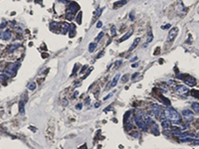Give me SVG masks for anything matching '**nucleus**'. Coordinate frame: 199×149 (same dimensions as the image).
Returning a JSON list of instances; mask_svg holds the SVG:
<instances>
[{
    "instance_id": "26",
    "label": "nucleus",
    "mask_w": 199,
    "mask_h": 149,
    "mask_svg": "<svg viewBox=\"0 0 199 149\" xmlns=\"http://www.w3.org/2000/svg\"><path fill=\"white\" fill-rule=\"evenodd\" d=\"M19 108H20V111H21V113H24L25 110H24V103H23V101H21V103H19Z\"/></svg>"
},
{
    "instance_id": "48",
    "label": "nucleus",
    "mask_w": 199,
    "mask_h": 149,
    "mask_svg": "<svg viewBox=\"0 0 199 149\" xmlns=\"http://www.w3.org/2000/svg\"><path fill=\"white\" fill-rule=\"evenodd\" d=\"M132 68H136V64H134V65H132Z\"/></svg>"
},
{
    "instance_id": "37",
    "label": "nucleus",
    "mask_w": 199,
    "mask_h": 149,
    "mask_svg": "<svg viewBox=\"0 0 199 149\" xmlns=\"http://www.w3.org/2000/svg\"><path fill=\"white\" fill-rule=\"evenodd\" d=\"M102 10H103V9H98V12H97V17H99L100 15L102 14Z\"/></svg>"
},
{
    "instance_id": "8",
    "label": "nucleus",
    "mask_w": 199,
    "mask_h": 149,
    "mask_svg": "<svg viewBox=\"0 0 199 149\" xmlns=\"http://www.w3.org/2000/svg\"><path fill=\"white\" fill-rule=\"evenodd\" d=\"M175 90L179 94H185L188 92V89L185 86H178L175 87Z\"/></svg>"
},
{
    "instance_id": "18",
    "label": "nucleus",
    "mask_w": 199,
    "mask_h": 149,
    "mask_svg": "<svg viewBox=\"0 0 199 149\" xmlns=\"http://www.w3.org/2000/svg\"><path fill=\"white\" fill-rule=\"evenodd\" d=\"M59 23H57V22H52L51 24H50V28H51V30H53V31H56L58 28H59Z\"/></svg>"
},
{
    "instance_id": "29",
    "label": "nucleus",
    "mask_w": 199,
    "mask_h": 149,
    "mask_svg": "<svg viewBox=\"0 0 199 149\" xmlns=\"http://www.w3.org/2000/svg\"><path fill=\"white\" fill-rule=\"evenodd\" d=\"M6 79H7V78H6V76H4V74H0V82H1V83H4L6 80Z\"/></svg>"
},
{
    "instance_id": "9",
    "label": "nucleus",
    "mask_w": 199,
    "mask_h": 149,
    "mask_svg": "<svg viewBox=\"0 0 199 149\" xmlns=\"http://www.w3.org/2000/svg\"><path fill=\"white\" fill-rule=\"evenodd\" d=\"M151 109H152V112H153L154 115L159 116V114H160V112H161V107L158 104H153L151 106Z\"/></svg>"
},
{
    "instance_id": "15",
    "label": "nucleus",
    "mask_w": 199,
    "mask_h": 149,
    "mask_svg": "<svg viewBox=\"0 0 199 149\" xmlns=\"http://www.w3.org/2000/svg\"><path fill=\"white\" fill-rule=\"evenodd\" d=\"M2 38L4 40H9L11 38V32L9 30H6L3 32V35H2Z\"/></svg>"
},
{
    "instance_id": "24",
    "label": "nucleus",
    "mask_w": 199,
    "mask_h": 149,
    "mask_svg": "<svg viewBox=\"0 0 199 149\" xmlns=\"http://www.w3.org/2000/svg\"><path fill=\"white\" fill-rule=\"evenodd\" d=\"M19 46H20L19 44H17V45H13V46H11V47H10V48H9V50H8V52H9V53H11V52H13V51H14V50H16V49L18 48V47H19Z\"/></svg>"
},
{
    "instance_id": "42",
    "label": "nucleus",
    "mask_w": 199,
    "mask_h": 149,
    "mask_svg": "<svg viewBox=\"0 0 199 149\" xmlns=\"http://www.w3.org/2000/svg\"><path fill=\"white\" fill-rule=\"evenodd\" d=\"M99 105H101V103H97L95 104V107H99Z\"/></svg>"
},
{
    "instance_id": "10",
    "label": "nucleus",
    "mask_w": 199,
    "mask_h": 149,
    "mask_svg": "<svg viewBox=\"0 0 199 149\" xmlns=\"http://www.w3.org/2000/svg\"><path fill=\"white\" fill-rule=\"evenodd\" d=\"M161 126L164 130H168L170 129V127H171V124H170V121L168 119H162L161 121Z\"/></svg>"
},
{
    "instance_id": "7",
    "label": "nucleus",
    "mask_w": 199,
    "mask_h": 149,
    "mask_svg": "<svg viewBox=\"0 0 199 149\" xmlns=\"http://www.w3.org/2000/svg\"><path fill=\"white\" fill-rule=\"evenodd\" d=\"M79 9V6H78V4H76L75 2H71L70 4H69V11H68V13H71V14H76V10H78Z\"/></svg>"
},
{
    "instance_id": "36",
    "label": "nucleus",
    "mask_w": 199,
    "mask_h": 149,
    "mask_svg": "<svg viewBox=\"0 0 199 149\" xmlns=\"http://www.w3.org/2000/svg\"><path fill=\"white\" fill-rule=\"evenodd\" d=\"M102 26H103V23L101 21H98V23H97V28H101Z\"/></svg>"
},
{
    "instance_id": "28",
    "label": "nucleus",
    "mask_w": 199,
    "mask_h": 149,
    "mask_svg": "<svg viewBox=\"0 0 199 149\" xmlns=\"http://www.w3.org/2000/svg\"><path fill=\"white\" fill-rule=\"evenodd\" d=\"M129 112H130V111H128L127 113H125L124 117H123V122H124V123H127V120H128V118L129 117Z\"/></svg>"
},
{
    "instance_id": "19",
    "label": "nucleus",
    "mask_w": 199,
    "mask_h": 149,
    "mask_svg": "<svg viewBox=\"0 0 199 149\" xmlns=\"http://www.w3.org/2000/svg\"><path fill=\"white\" fill-rule=\"evenodd\" d=\"M192 109L195 113H198L199 112V103H192Z\"/></svg>"
},
{
    "instance_id": "25",
    "label": "nucleus",
    "mask_w": 199,
    "mask_h": 149,
    "mask_svg": "<svg viewBox=\"0 0 199 149\" xmlns=\"http://www.w3.org/2000/svg\"><path fill=\"white\" fill-rule=\"evenodd\" d=\"M28 89H29L30 91L35 90V89H36V83H31V84L28 86Z\"/></svg>"
},
{
    "instance_id": "39",
    "label": "nucleus",
    "mask_w": 199,
    "mask_h": 149,
    "mask_svg": "<svg viewBox=\"0 0 199 149\" xmlns=\"http://www.w3.org/2000/svg\"><path fill=\"white\" fill-rule=\"evenodd\" d=\"M129 17H130V19H131V20H134V18H135V13H134V12H132V13H130Z\"/></svg>"
},
{
    "instance_id": "4",
    "label": "nucleus",
    "mask_w": 199,
    "mask_h": 149,
    "mask_svg": "<svg viewBox=\"0 0 199 149\" xmlns=\"http://www.w3.org/2000/svg\"><path fill=\"white\" fill-rule=\"evenodd\" d=\"M18 70V65L16 64H11L7 67V69H6V73L9 74H14Z\"/></svg>"
},
{
    "instance_id": "33",
    "label": "nucleus",
    "mask_w": 199,
    "mask_h": 149,
    "mask_svg": "<svg viewBox=\"0 0 199 149\" xmlns=\"http://www.w3.org/2000/svg\"><path fill=\"white\" fill-rule=\"evenodd\" d=\"M81 16H82V12H80V13H79V15H78V17H77V19H78V23H79V24L81 23Z\"/></svg>"
},
{
    "instance_id": "46",
    "label": "nucleus",
    "mask_w": 199,
    "mask_h": 149,
    "mask_svg": "<svg viewBox=\"0 0 199 149\" xmlns=\"http://www.w3.org/2000/svg\"><path fill=\"white\" fill-rule=\"evenodd\" d=\"M83 146H84V147H82V148H80V149H87V147H86V146H87V145H86V144H85V145H83Z\"/></svg>"
},
{
    "instance_id": "2",
    "label": "nucleus",
    "mask_w": 199,
    "mask_h": 149,
    "mask_svg": "<svg viewBox=\"0 0 199 149\" xmlns=\"http://www.w3.org/2000/svg\"><path fill=\"white\" fill-rule=\"evenodd\" d=\"M135 121L136 122L137 126L140 128V129H142V130H144V131H146V130H147L148 125L143 121L141 115H139V113H136L135 115Z\"/></svg>"
},
{
    "instance_id": "31",
    "label": "nucleus",
    "mask_w": 199,
    "mask_h": 149,
    "mask_svg": "<svg viewBox=\"0 0 199 149\" xmlns=\"http://www.w3.org/2000/svg\"><path fill=\"white\" fill-rule=\"evenodd\" d=\"M121 65H122V61H121V60H118V61H117V62L115 63V68H118Z\"/></svg>"
},
{
    "instance_id": "41",
    "label": "nucleus",
    "mask_w": 199,
    "mask_h": 149,
    "mask_svg": "<svg viewBox=\"0 0 199 149\" xmlns=\"http://www.w3.org/2000/svg\"><path fill=\"white\" fill-rule=\"evenodd\" d=\"M81 108H82V103H79L77 105V109H81Z\"/></svg>"
},
{
    "instance_id": "1",
    "label": "nucleus",
    "mask_w": 199,
    "mask_h": 149,
    "mask_svg": "<svg viewBox=\"0 0 199 149\" xmlns=\"http://www.w3.org/2000/svg\"><path fill=\"white\" fill-rule=\"evenodd\" d=\"M163 113H164V116L166 119H168L169 121H172L173 123H179L180 122V114H179L174 108L172 107H166L165 109L163 110Z\"/></svg>"
},
{
    "instance_id": "13",
    "label": "nucleus",
    "mask_w": 199,
    "mask_h": 149,
    "mask_svg": "<svg viewBox=\"0 0 199 149\" xmlns=\"http://www.w3.org/2000/svg\"><path fill=\"white\" fill-rule=\"evenodd\" d=\"M69 27L70 26L67 23H62L61 24V27H60V28H61V33L62 34H66V33L69 31Z\"/></svg>"
},
{
    "instance_id": "11",
    "label": "nucleus",
    "mask_w": 199,
    "mask_h": 149,
    "mask_svg": "<svg viewBox=\"0 0 199 149\" xmlns=\"http://www.w3.org/2000/svg\"><path fill=\"white\" fill-rule=\"evenodd\" d=\"M118 79H119V74H116V77H115L114 79H112V80L111 82L110 86H108V87H107V89H105V90L108 91V89H110V87H112V86H115L117 84V80H118Z\"/></svg>"
},
{
    "instance_id": "27",
    "label": "nucleus",
    "mask_w": 199,
    "mask_h": 149,
    "mask_svg": "<svg viewBox=\"0 0 199 149\" xmlns=\"http://www.w3.org/2000/svg\"><path fill=\"white\" fill-rule=\"evenodd\" d=\"M152 39H153V36H152V33H151V32H149V33H148V38L146 39V43L148 44Z\"/></svg>"
},
{
    "instance_id": "35",
    "label": "nucleus",
    "mask_w": 199,
    "mask_h": 149,
    "mask_svg": "<svg viewBox=\"0 0 199 149\" xmlns=\"http://www.w3.org/2000/svg\"><path fill=\"white\" fill-rule=\"evenodd\" d=\"M170 27V25L169 24H167V25H164V26H161V29L162 30H165V29H168Z\"/></svg>"
},
{
    "instance_id": "6",
    "label": "nucleus",
    "mask_w": 199,
    "mask_h": 149,
    "mask_svg": "<svg viewBox=\"0 0 199 149\" xmlns=\"http://www.w3.org/2000/svg\"><path fill=\"white\" fill-rule=\"evenodd\" d=\"M182 115L187 121H191L192 119H193V113H192L189 109H184L182 111Z\"/></svg>"
},
{
    "instance_id": "21",
    "label": "nucleus",
    "mask_w": 199,
    "mask_h": 149,
    "mask_svg": "<svg viewBox=\"0 0 199 149\" xmlns=\"http://www.w3.org/2000/svg\"><path fill=\"white\" fill-rule=\"evenodd\" d=\"M159 97H160V99H161V101L163 103V104H165V105H169V104H170L169 99H167L166 97H162V96H159Z\"/></svg>"
},
{
    "instance_id": "45",
    "label": "nucleus",
    "mask_w": 199,
    "mask_h": 149,
    "mask_svg": "<svg viewBox=\"0 0 199 149\" xmlns=\"http://www.w3.org/2000/svg\"><path fill=\"white\" fill-rule=\"evenodd\" d=\"M110 97H111V94H109V96H107V97H105V99H108V98H109Z\"/></svg>"
},
{
    "instance_id": "43",
    "label": "nucleus",
    "mask_w": 199,
    "mask_h": 149,
    "mask_svg": "<svg viewBox=\"0 0 199 149\" xmlns=\"http://www.w3.org/2000/svg\"><path fill=\"white\" fill-rule=\"evenodd\" d=\"M67 103H68V101H67V100H66V99H64V101H63V104H64V105H66V104H67Z\"/></svg>"
},
{
    "instance_id": "16",
    "label": "nucleus",
    "mask_w": 199,
    "mask_h": 149,
    "mask_svg": "<svg viewBox=\"0 0 199 149\" xmlns=\"http://www.w3.org/2000/svg\"><path fill=\"white\" fill-rule=\"evenodd\" d=\"M132 34V31H129L127 34H125V35L123 36V37H122L121 39H119V42H123V41H125V40H128L129 37H130V35Z\"/></svg>"
},
{
    "instance_id": "17",
    "label": "nucleus",
    "mask_w": 199,
    "mask_h": 149,
    "mask_svg": "<svg viewBox=\"0 0 199 149\" xmlns=\"http://www.w3.org/2000/svg\"><path fill=\"white\" fill-rule=\"evenodd\" d=\"M127 3H128L127 0H122V1H118V2L115 3V8H118V7H121V6H123V5H125Z\"/></svg>"
},
{
    "instance_id": "32",
    "label": "nucleus",
    "mask_w": 199,
    "mask_h": 149,
    "mask_svg": "<svg viewBox=\"0 0 199 149\" xmlns=\"http://www.w3.org/2000/svg\"><path fill=\"white\" fill-rule=\"evenodd\" d=\"M111 36H115V34H116V27H115V26H112V27H111Z\"/></svg>"
},
{
    "instance_id": "3",
    "label": "nucleus",
    "mask_w": 199,
    "mask_h": 149,
    "mask_svg": "<svg viewBox=\"0 0 199 149\" xmlns=\"http://www.w3.org/2000/svg\"><path fill=\"white\" fill-rule=\"evenodd\" d=\"M182 80L185 82V84H186L187 86H194L196 85V80L193 77L189 76V74H183Z\"/></svg>"
},
{
    "instance_id": "38",
    "label": "nucleus",
    "mask_w": 199,
    "mask_h": 149,
    "mask_svg": "<svg viewBox=\"0 0 199 149\" xmlns=\"http://www.w3.org/2000/svg\"><path fill=\"white\" fill-rule=\"evenodd\" d=\"M87 68H88V66H87V65H86V66H84V67L82 68V71H81V73H83L84 71H86V70H87Z\"/></svg>"
},
{
    "instance_id": "22",
    "label": "nucleus",
    "mask_w": 199,
    "mask_h": 149,
    "mask_svg": "<svg viewBox=\"0 0 199 149\" xmlns=\"http://www.w3.org/2000/svg\"><path fill=\"white\" fill-rule=\"evenodd\" d=\"M191 96L194 97L195 98H199V91H195V90L191 91Z\"/></svg>"
},
{
    "instance_id": "34",
    "label": "nucleus",
    "mask_w": 199,
    "mask_h": 149,
    "mask_svg": "<svg viewBox=\"0 0 199 149\" xmlns=\"http://www.w3.org/2000/svg\"><path fill=\"white\" fill-rule=\"evenodd\" d=\"M128 79H129V74H125L124 77H123V79H122V80H123V83H125V82L128 80Z\"/></svg>"
},
{
    "instance_id": "44",
    "label": "nucleus",
    "mask_w": 199,
    "mask_h": 149,
    "mask_svg": "<svg viewBox=\"0 0 199 149\" xmlns=\"http://www.w3.org/2000/svg\"><path fill=\"white\" fill-rule=\"evenodd\" d=\"M136 60H137V57H135L134 59H132V60H131V62H135V61H136Z\"/></svg>"
},
{
    "instance_id": "20",
    "label": "nucleus",
    "mask_w": 199,
    "mask_h": 149,
    "mask_svg": "<svg viewBox=\"0 0 199 149\" xmlns=\"http://www.w3.org/2000/svg\"><path fill=\"white\" fill-rule=\"evenodd\" d=\"M96 48H97V43H95V42H93L89 45V51L90 52H94L96 50Z\"/></svg>"
},
{
    "instance_id": "30",
    "label": "nucleus",
    "mask_w": 199,
    "mask_h": 149,
    "mask_svg": "<svg viewBox=\"0 0 199 149\" xmlns=\"http://www.w3.org/2000/svg\"><path fill=\"white\" fill-rule=\"evenodd\" d=\"M103 36H104V33H103V32H101V33L99 34V36H97V37H96V41H99V40H101V39L103 38Z\"/></svg>"
},
{
    "instance_id": "40",
    "label": "nucleus",
    "mask_w": 199,
    "mask_h": 149,
    "mask_svg": "<svg viewBox=\"0 0 199 149\" xmlns=\"http://www.w3.org/2000/svg\"><path fill=\"white\" fill-rule=\"evenodd\" d=\"M137 76H139V74H138V73H135V74H134V77H132L131 79H132V80H135V78H136Z\"/></svg>"
},
{
    "instance_id": "5",
    "label": "nucleus",
    "mask_w": 199,
    "mask_h": 149,
    "mask_svg": "<svg viewBox=\"0 0 199 149\" xmlns=\"http://www.w3.org/2000/svg\"><path fill=\"white\" fill-rule=\"evenodd\" d=\"M177 32H178V28H177V27H175V28H173V29H171V31L168 34V38H167V41L168 42H172L175 39V37L177 35Z\"/></svg>"
},
{
    "instance_id": "23",
    "label": "nucleus",
    "mask_w": 199,
    "mask_h": 149,
    "mask_svg": "<svg viewBox=\"0 0 199 149\" xmlns=\"http://www.w3.org/2000/svg\"><path fill=\"white\" fill-rule=\"evenodd\" d=\"M139 41H140V39H139V38H136V39L135 40L134 44H132V46L130 47V50H134V49L135 48V47L137 46V44H138V42H139Z\"/></svg>"
},
{
    "instance_id": "47",
    "label": "nucleus",
    "mask_w": 199,
    "mask_h": 149,
    "mask_svg": "<svg viewBox=\"0 0 199 149\" xmlns=\"http://www.w3.org/2000/svg\"><path fill=\"white\" fill-rule=\"evenodd\" d=\"M41 1H42V0H35V2H37V3H40Z\"/></svg>"
},
{
    "instance_id": "14",
    "label": "nucleus",
    "mask_w": 199,
    "mask_h": 149,
    "mask_svg": "<svg viewBox=\"0 0 199 149\" xmlns=\"http://www.w3.org/2000/svg\"><path fill=\"white\" fill-rule=\"evenodd\" d=\"M75 30H76V26L74 24H71L70 27H69V34H70L71 38H73L75 36Z\"/></svg>"
},
{
    "instance_id": "12",
    "label": "nucleus",
    "mask_w": 199,
    "mask_h": 149,
    "mask_svg": "<svg viewBox=\"0 0 199 149\" xmlns=\"http://www.w3.org/2000/svg\"><path fill=\"white\" fill-rule=\"evenodd\" d=\"M150 129H151V132L153 133L154 135H158L159 134V131H158V126H157V124L156 123H152L151 125H150Z\"/></svg>"
}]
</instances>
